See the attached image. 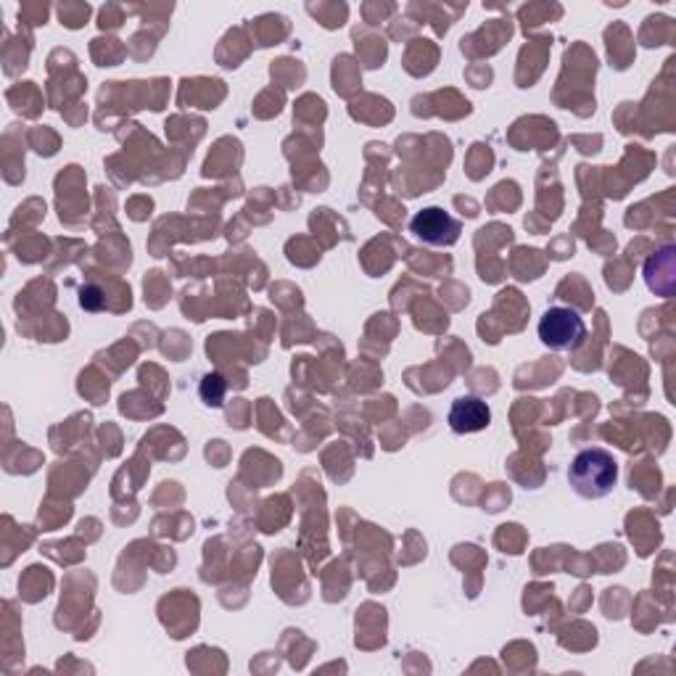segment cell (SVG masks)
Listing matches in <instances>:
<instances>
[{"instance_id": "obj_1", "label": "cell", "mask_w": 676, "mask_h": 676, "mask_svg": "<svg viewBox=\"0 0 676 676\" xmlns=\"http://www.w3.org/2000/svg\"><path fill=\"white\" fill-rule=\"evenodd\" d=\"M568 484L584 500H602L618 484L616 458L602 447L581 450L568 468Z\"/></svg>"}, {"instance_id": "obj_2", "label": "cell", "mask_w": 676, "mask_h": 676, "mask_svg": "<svg viewBox=\"0 0 676 676\" xmlns=\"http://www.w3.org/2000/svg\"><path fill=\"white\" fill-rule=\"evenodd\" d=\"M539 341L552 352H576L587 341V323L571 306H550L539 317Z\"/></svg>"}, {"instance_id": "obj_3", "label": "cell", "mask_w": 676, "mask_h": 676, "mask_svg": "<svg viewBox=\"0 0 676 676\" xmlns=\"http://www.w3.org/2000/svg\"><path fill=\"white\" fill-rule=\"evenodd\" d=\"M410 233H413L417 241L428 246H454L460 241L463 227L441 206H428L415 212V217L410 220Z\"/></svg>"}, {"instance_id": "obj_4", "label": "cell", "mask_w": 676, "mask_h": 676, "mask_svg": "<svg viewBox=\"0 0 676 676\" xmlns=\"http://www.w3.org/2000/svg\"><path fill=\"white\" fill-rule=\"evenodd\" d=\"M447 423H450L452 431L460 436L487 431L491 423V410L489 404L478 397H458L452 402Z\"/></svg>"}, {"instance_id": "obj_5", "label": "cell", "mask_w": 676, "mask_h": 676, "mask_svg": "<svg viewBox=\"0 0 676 676\" xmlns=\"http://www.w3.org/2000/svg\"><path fill=\"white\" fill-rule=\"evenodd\" d=\"M225 391H227L225 378L220 376V373H209V376H204V380H201V386H199L201 399H204L206 404H212V408H223Z\"/></svg>"}, {"instance_id": "obj_6", "label": "cell", "mask_w": 676, "mask_h": 676, "mask_svg": "<svg viewBox=\"0 0 676 676\" xmlns=\"http://www.w3.org/2000/svg\"><path fill=\"white\" fill-rule=\"evenodd\" d=\"M79 304H83L85 310H90V312L103 310L101 288H96V286H85V288H79Z\"/></svg>"}]
</instances>
